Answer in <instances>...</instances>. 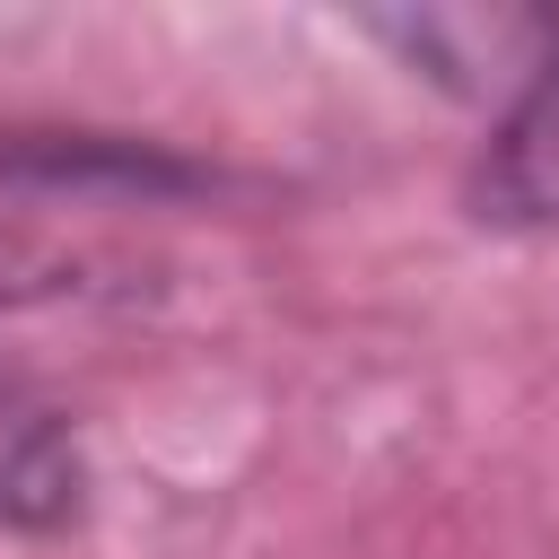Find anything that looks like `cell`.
<instances>
[{
	"label": "cell",
	"mask_w": 559,
	"mask_h": 559,
	"mask_svg": "<svg viewBox=\"0 0 559 559\" xmlns=\"http://www.w3.org/2000/svg\"><path fill=\"white\" fill-rule=\"evenodd\" d=\"M472 218L507 236H559V44L515 79L472 157Z\"/></svg>",
	"instance_id": "cell-2"
},
{
	"label": "cell",
	"mask_w": 559,
	"mask_h": 559,
	"mask_svg": "<svg viewBox=\"0 0 559 559\" xmlns=\"http://www.w3.org/2000/svg\"><path fill=\"white\" fill-rule=\"evenodd\" d=\"M87 498L79 445L52 411H9L0 402V533H52Z\"/></svg>",
	"instance_id": "cell-3"
},
{
	"label": "cell",
	"mask_w": 559,
	"mask_h": 559,
	"mask_svg": "<svg viewBox=\"0 0 559 559\" xmlns=\"http://www.w3.org/2000/svg\"><path fill=\"white\" fill-rule=\"evenodd\" d=\"M367 35H384L419 79L498 114L515 79L559 44V9H393V17H367Z\"/></svg>",
	"instance_id": "cell-1"
}]
</instances>
